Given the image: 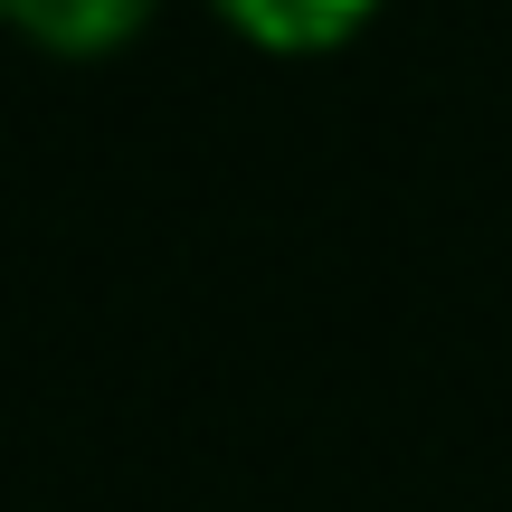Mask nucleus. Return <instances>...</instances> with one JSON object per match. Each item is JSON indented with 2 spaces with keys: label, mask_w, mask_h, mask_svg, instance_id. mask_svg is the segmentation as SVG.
Returning a JSON list of instances; mask_svg holds the SVG:
<instances>
[{
  "label": "nucleus",
  "mask_w": 512,
  "mask_h": 512,
  "mask_svg": "<svg viewBox=\"0 0 512 512\" xmlns=\"http://www.w3.org/2000/svg\"><path fill=\"white\" fill-rule=\"evenodd\" d=\"M370 10H380V0H219V19H228L238 38H256V48H285V57L342 48Z\"/></svg>",
  "instance_id": "f03ea898"
},
{
  "label": "nucleus",
  "mask_w": 512,
  "mask_h": 512,
  "mask_svg": "<svg viewBox=\"0 0 512 512\" xmlns=\"http://www.w3.org/2000/svg\"><path fill=\"white\" fill-rule=\"evenodd\" d=\"M0 19L57 57H95V48H124L152 19V0H0Z\"/></svg>",
  "instance_id": "f257e3e1"
}]
</instances>
